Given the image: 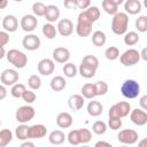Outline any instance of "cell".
<instances>
[{"mask_svg": "<svg viewBox=\"0 0 147 147\" xmlns=\"http://www.w3.org/2000/svg\"><path fill=\"white\" fill-rule=\"evenodd\" d=\"M63 6L67 9H76L77 8V0H64Z\"/></svg>", "mask_w": 147, "mask_h": 147, "instance_id": "49", "label": "cell"}, {"mask_svg": "<svg viewBox=\"0 0 147 147\" xmlns=\"http://www.w3.org/2000/svg\"><path fill=\"white\" fill-rule=\"evenodd\" d=\"M62 70H63L64 76L68 77V78H72V77H75L76 74H77V68H76V65H75L74 63H70V62L64 63Z\"/></svg>", "mask_w": 147, "mask_h": 147, "instance_id": "35", "label": "cell"}, {"mask_svg": "<svg viewBox=\"0 0 147 147\" xmlns=\"http://www.w3.org/2000/svg\"><path fill=\"white\" fill-rule=\"evenodd\" d=\"M0 18H1V17H0Z\"/></svg>", "mask_w": 147, "mask_h": 147, "instance_id": "60", "label": "cell"}, {"mask_svg": "<svg viewBox=\"0 0 147 147\" xmlns=\"http://www.w3.org/2000/svg\"><path fill=\"white\" fill-rule=\"evenodd\" d=\"M94 86H95L96 95H105L108 92V84L103 80H99V82L94 83Z\"/></svg>", "mask_w": 147, "mask_h": 147, "instance_id": "42", "label": "cell"}, {"mask_svg": "<svg viewBox=\"0 0 147 147\" xmlns=\"http://www.w3.org/2000/svg\"><path fill=\"white\" fill-rule=\"evenodd\" d=\"M25 86L21 83H15L14 85H11V90H10V94L14 96V98H22V94L23 92L25 91Z\"/></svg>", "mask_w": 147, "mask_h": 147, "instance_id": "38", "label": "cell"}, {"mask_svg": "<svg viewBox=\"0 0 147 147\" xmlns=\"http://www.w3.org/2000/svg\"><path fill=\"white\" fill-rule=\"evenodd\" d=\"M56 124L61 129H68L72 125V116L67 111L60 113L56 116Z\"/></svg>", "mask_w": 147, "mask_h": 147, "instance_id": "18", "label": "cell"}, {"mask_svg": "<svg viewBox=\"0 0 147 147\" xmlns=\"http://www.w3.org/2000/svg\"><path fill=\"white\" fill-rule=\"evenodd\" d=\"M8 5V0H0V9L6 8Z\"/></svg>", "mask_w": 147, "mask_h": 147, "instance_id": "54", "label": "cell"}, {"mask_svg": "<svg viewBox=\"0 0 147 147\" xmlns=\"http://www.w3.org/2000/svg\"><path fill=\"white\" fill-rule=\"evenodd\" d=\"M22 99H23V101H25L28 105H30V103H32V102L36 101L37 95H36V93L33 92V90H25V91L23 92V94H22Z\"/></svg>", "mask_w": 147, "mask_h": 147, "instance_id": "44", "label": "cell"}, {"mask_svg": "<svg viewBox=\"0 0 147 147\" xmlns=\"http://www.w3.org/2000/svg\"><path fill=\"white\" fill-rule=\"evenodd\" d=\"M14 1H16V2H21V1H23V0H14Z\"/></svg>", "mask_w": 147, "mask_h": 147, "instance_id": "58", "label": "cell"}, {"mask_svg": "<svg viewBox=\"0 0 147 147\" xmlns=\"http://www.w3.org/2000/svg\"><path fill=\"white\" fill-rule=\"evenodd\" d=\"M0 125H1V121H0Z\"/></svg>", "mask_w": 147, "mask_h": 147, "instance_id": "59", "label": "cell"}, {"mask_svg": "<svg viewBox=\"0 0 147 147\" xmlns=\"http://www.w3.org/2000/svg\"><path fill=\"white\" fill-rule=\"evenodd\" d=\"M140 57H142L145 61L147 60V55H146V48H144V49H142V52H141V54H140Z\"/></svg>", "mask_w": 147, "mask_h": 147, "instance_id": "56", "label": "cell"}, {"mask_svg": "<svg viewBox=\"0 0 147 147\" xmlns=\"http://www.w3.org/2000/svg\"><path fill=\"white\" fill-rule=\"evenodd\" d=\"M127 26H129V16L126 13L123 11H117L113 20H111V30L115 34L121 36L124 34L127 31Z\"/></svg>", "mask_w": 147, "mask_h": 147, "instance_id": "1", "label": "cell"}, {"mask_svg": "<svg viewBox=\"0 0 147 147\" xmlns=\"http://www.w3.org/2000/svg\"><path fill=\"white\" fill-rule=\"evenodd\" d=\"M28 85L31 90L36 91V90H39L40 86H41V79L38 75H31L28 79Z\"/></svg>", "mask_w": 147, "mask_h": 147, "instance_id": "37", "label": "cell"}, {"mask_svg": "<svg viewBox=\"0 0 147 147\" xmlns=\"http://www.w3.org/2000/svg\"><path fill=\"white\" fill-rule=\"evenodd\" d=\"M37 24H38L37 17L34 15H31V14L24 15L21 18V22H20V25H21L22 30L25 31V32H32L37 28Z\"/></svg>", "mask_w": 147, "mask_h": 147, "instance_id": "10", "label": "cell"}, {"mask_svg": "<svg viewBox=\"0 0 147 147\" xmlns=\"http://www.w3.org/2000/svg\"><path fill=\"white\" fill-rule=\"evenodd\" d=\"M92 131L95 134H99V136L100 134H103L107 131V124L105 122H102V121H96L92 125Z\"/></svg>", "mask_w": 147, "mask_h": 147, "instance_id": "40", "label": "cell"}, {"mask_svg": "<svg viewBox=\"0 0 147 147\" xmlns=\"http://www.w3.org/2000/svg\"><path fill=\"white\" fill-rule=\"evenodd\" d=\"M99 146H106V147H111V144L110 142H106V141H98L95 144V147H99Z\"/></svg>", "mask_w": 147, "mask_h": 147, "instance_id": "52", "label": "cell"}, {"mask_svg": "<svg viewBox=\"0 0 147 147\" xmlns=\"http://www.w3.org/2000/svg\"><path fill=\"white\" fill-rule=\"evenodd\" d=\"M11 140H13V133L10 130L5 129L0 131V147L7 146Z\"/></svg>", "mask_w": 147, "mask_h": 147, "instance_id": "31", "label": "cell"}, {"mask_svg": "<svg viewBox=\"0 0 147 147\" xmlns=\"http://www.w3.org/2000/svg\"><path fill=\"white\" fill-rule=\"evenodd\" d=\"M7 96V88L3 84H0V100H3Z\"/></svg>", "mask_w": 147, "mask_h": 147, "instance_id": "51", "label": "cell"}, {"mask_svg": "<svg viewBox=\"0 0 147 147\" xmlns=\"http://www.w3.org/2000/svg\"><path fill=\"white\" fill-rule=\"evenodd\" d=\"M65 139H67V137H65L64 132H62L61 130H54L48 136V140L52 145H61L64 142Z\"/></svg>", "mask_w": 147, "mask_h": 147, "instance_id": "22", "label": "cell"}, {"mask_svg": "<svg viewBox=\"0 0 147 147\" xmlns=\"http://www.w3.org/2000/svg\"><path fill=\"white\" fill-rule=\"evenodd\" d=\"M103 107L99 101H90L87 105V113L92 117H98L102 114Z\"/></svg>", "mask_w": 147, "mask_h": 147, "instance_id": "23", "label": "cell"}, {"mask_svg": "<svg viewBox=\"0 0 147 147\" xmlns=\"http://www.w3.org/2000/svg\"><path fill=\"white\" fill-rule=\"evenodd\" d=\"M78 138H79V144H87L92 139V132L88 129H79Z\"/></svg>", "mask_w": 147, "mask_h": 147, "instance_id": "33", "label": "cell"}, {"mask_svg": "<svg viewBox=\"0 0 147 147\" xmlns=\"http://www.w3.org/2000/svg\"><path fill=\"white\" fill-rule=\"evenodd\" d=\"M20 75L15 69H5L0 76V80L5 86H10L14 85L15 83L18 82Z\"/></svg>", "mask_w": 147, "mask_h": 147, "instance_id": "9", "label": "cell"}, {"mask_svg": "<svg viewBox=\"0 0 147 147\" xmlns=\"http://www.w3.org/2000/svg\"><path fill=\"white\" fill-rule=\"evenodd\" d=\"M130 119L133 124L142 126L147 123V113L144 109H133L130 111Z\"/></svg>", "mask_w": 147, "mask_h": 147, "instance_id": "12", "label": "cell"}, {"mask_svg": "<svg viewBox=\"0 0 147 147\" xmlns=\"http://www.w3.org/2000/svg\"><path fill=\"white\" fill-rule=\"evenodd\" d=\"M28 130L29 126L25 125V123H22L21 125H18L15 130V136L18 140H28Z\"/></svg>", "mask_w": 147, "mask_h": 147, "instance_id": "32", "label": "cell"}, {"mask_svg": "<svg viewBox=\"0 0 147 147\" xmlns=\"http://www.w3.org/2000/svg\"><path fill=\"white\" fill-rule=\"evenodd\" d=\"M42 34L47 39H54L56 37V34H57V30L52 23H46L42 26Z\"/></svg>", "mask_w": 147, "mask_h": 147, "instance_id": "28", "label": "cell"}, {"mask_svg": "<svg viewBox=\"0 0 147 147\" xmlns=\"http://www.w3.org/2000/svg\"><path fill=\"white\" fill-rule=\"evenodd\" d=\"M84 13H85L86 17H87L92 23L96 22V21L99 20V17H100V9H99L98 7H95V6H90L87 9L84 10Z\"/></svg>", "mask_w": 147, "mask_h": 147, "instance_id": "27", "label": "cell"}, {"mask_svg": "<svg viewBox=\"0 0 147 147\" xmlns=\"http://www.w3.org/2000/svg\"><path fill=\"white\" fill-rule=\"evenodd\" d=\"M102 8L109 15H115L118 11V6H116L115 3H113L110 0H103L102 1Z\"/></svg>", "mask_w": 147, "mask_h": 147, "instance_id": "34", "label": "cell"}, {"mask_svg": "<svg viewBox=\"0 0 147 147\" xmlns=\"http://www.w3.org/2000/svg\"><path fill=\"white\" fill-rule=\"evenodd\" d=\"M6 57H7V61L9 63H11L15 68H18V69L24 68L28 63V56L23 52L15 49V48L9 49L6 53Z\"/></svg>", "mask_w": 147, "mask_h": 147, "instance_id": "3", "label": "cell"}, {"mask_svg": "<svg viewBox=\"0 0 147 147\" xmlns=\"http://www.w3.org/2000/svg\"><path fill=\"white\" fill-rule=\"evenodd\" d=\"M56 30L61 36L69 37L74 32V24L69 18H62L61 21H59Z\"/></svg>", "mask_w": 147, "mask_h": 147, "instance_id": "15", "label": "cell"}, {"mask_svg": "<svg viewBox=\"0 0 147 147\" xmlns=\"http://www.w3.org/2000/svg\"><path fill=\"white\" fill-rule=\"evenodd\" d=\"M142 5L139 0H126L124 3V9L130 15H137L141 11Z\"/></svg>", "mask_w": 147, "mask_h": 147, "instance_id": "19", "label": "cell"}, {"mask_svg": "<svg viewBox=\"0 0 147 147\" xmlns=\"http://www.w3.org/2000/svg\"><path fill=\"white\" fill-rule=\"evenodd\" d=\"M40 38L37 36V34H33V33H29L26 34L23 40H22V45L25 49L28 51H36L40 47Z\"/></svg>", "mask_w": 147, "mask_h": 147, "instance_id": "11", "label": "cell"}, {"mask_svg": "<svg viewBox=\"0 0 147 147\" xmlns=\"http://www.w3.org/2000/svg\"><path fill=\"white\" fill-rule=\"evenodd\" d=\"M95 72H96V69L80 63V65H79V74L82 75V77H84V78H92V77L95 76Z\"/></svg>", "mask_w": 147, "mask_h": 147, "instance_id": "30", "label": "cell"}, {"mask_svg": "<svg viewBox=\"0 0 147 147\" xmlns=\"http://www.w3.org/2000/svg\"><path fill=\"white\" fill-rule=\"evenodd\" d=\"M105 55H106V59L107 60L114 61V60H116V59L119 57V49L116 46H110V47H108L106 49Z\"/></svg>", "mask_w": 147, "mask_h": 147, "instance_id": "36", "label": "cell"}, {"mask_svg": "<svg viewBox=\"0 0 147 147\" xmlns=\"http://www.w3.org/2000/svg\"><path fill=\"white\" fill-rule=\"evenodd\" d=\"M139 103H140V106H141V109L147 110V95L141 96L140 100H139Z\"/></svg>", "mask_w": 147, "mask_h": 147, "instance_id": "50", "label": "cell"}, {"mask_svg": "<svg viewBox=\"0 0 147 147\" xmlns=\"http://www.w3.org/2000/svg\"><path fill=\"white\" fill-rule=\"evenodd\" d=\"M91 6V0H77V8L85 10Z\"/></svg>", "mask_w": 147, "mask_h": 147, "instance_id": "48", "label": "cell"}, {"mask_svg": "<svg viewBox=\"0 0 147 147\" xmlns=\"http://www.w3.org/2000/svg\"><path fill=\"white\" fill-rule=\"evenodd\" d=\"M84 96L82 94H72L68 100V106L71 110L77 111L84 106Z\"/></svg>", "mask_w": 147, "mask_h": 147, "instance_id": "21", "label": "cell"}, {"mask_svg": "<svg viewBox=\"0 0 147 147\" xmlns=\"http://www.w3.org/2000/svg\"><path fill=\"white\" fill-rule=\"evenodd\" d=\"M136 29L139 32H146L147 31V16L141 15L136 20Z\"/></svg>", "mask_w": 147, "mask_h": 147, "instance_id": "41", "label": "cell"}, {"mask_svg": "<svg viewBox=\"0 0 147 147\" xmlns=\"http://www.w3.org/2000/svg\"><path fill=\"white\" fill-rule=\"evenodd\" d=\"M108 125L111 130H118L122 126V118H117V117H109L108 121Z\"/></svg>", "mask_w": 147, "mask_h": 147, "instance_id": "46", "label": "cell"}, {"mask_svg": "<svg viewBox=\"0 0 147 147\" xmlns=\"http://www.w3.org/2000/svg\"><path fill=\"white\" fill-rule=\"evenodd\" d=\"M106 40H107V38H106V34H105L103 31L96 30V31H94L92 33V42H93L94 46L101 47V46H103L106 44Z\"/></svg>", "mask_w": 147, "mask_h": 147, "instance_id": "25", "label": "cell"}, {"mask_svg": "<svg viewBox=\"0 0 147 147\" xmlns=\"http://www.w3.org/2000/svg\"><path fill=\"white\" fill-rule=\"evenodd\" d=\"M80 92H82V95L84 96V99H93L94 96H96L95 86L92 83H87V84L83 85Z\"/></svg>", "mask_w": 147, "mask_h": 147, "instance_id": "26", "label": "cell"}, {"mask_svg": "<svg viewBox=\"0 0 147 147\" xmlns=\"http://www.w3.org/2000/svg\"><path fill=\"white\" fill-rule=\"evenodd\" d=\"M138 132L132 130V129H125L119 131V133L117 134V139L119 142L124 144V145H133L138 141Z\"/></svg>", "mask_w": 147, "mask_h": 147, "instance_id": "8", "label": "cell"}, {"mask_svg": "<svg viewBox=\"0 0 147 147\" xmlns=\"http://www.w3.org/2000/svg\"><path fill=\"white\" fill-rule=\"evenodd\" d=\"M36 115V111H34V108L32 106H22L20 107L16 113H15V118L17 122L20 123H28L30 122Z\"/></svg>", "mask_w": 147, "mask_h": 147, "instance_id": "6", "label": "cell"}, {"mask_svg": "<svg viewBox=\"0 0 147 147\" xmlns=\"http://www.w3.org/2000/svg\"><path fill=\"white\" fill-rule=\"evenodd\" d=\"M121 93L126 99H136L140 93V85L134 79H126L121 86Z\"/></svg>", "mask_w": 147, "mask_h": 147, "instance_id": "2", "label": "cell"}, {"mask_svg": "<svg viewBox=\"0 0 147 147\" xmlns=\"http://www.w3.org/2000/svg\"><path fill=\"white\" fill-rule=\"evenodd\" d=\"M70 59V52L65 47H56L53 51V60L57 63H67Z\"/></svg>", "mask_w": 147, "mask_h": 147, "instance_id": "16", "label": "cell"}, {"mask_svg": "<svg viewBox=\"0 0 147 147\" xmlns=\"http://www.w3.org/2000/svg\"><path fill=\"white\" fill-rule=\"evenodd\" d=\"M131 111V105L127 101H119L115 105H113L109 108V117H117V118H123L126 117Z\"/></svg>", "mask_w": 147, "mask_h": 147, "instance_id": "5", "label": "cell"}, {"mask_svg": "<svg viewBox=\"0 0 147 147\" xmlns=\"http://www.w3.org/2000/svg\"><path fill=\"white\" fill-rule=\"evenodd\" d=\"M2 28L5 29V31L7 32H15L18 28V21L16 18V16L14 15H6L2 18Z\"/></svg>", "mask_w": 147, "mask_h": 147, "instance_id": "17", "label": "cell"}, {"mask_svg": "<svg viewBox=\"0 0 147 147\" xmlns=\"http://www.w3.org/2000/svg\"><path fill=\"white\" fill-rule=\"evenodd\" d=\"M82 63L86 64L88 67H92L94 69H98V67H99V60L94 55H86V56H84L83 60H82Z\"/></svg>", "mask_w": 147, "mask_h": 147, "instance_id": "39", "label": "cell"}, {"mask_svg": "<svg viewBox=\"0 0 147 147\" xmlns=\"http://www.w3.org/2000/svg\"><path fill=\"white\" fill-rule=\"evenodd\" d=\"M119 61L125 67L134 65L140 61V53L134 48H130L119 56Z\"/></svg>", "mask_w": 147, "mask_h": 147, "instance_id": "7", "label": "cell"}, {"mask_svg": "<svg viewBox=\"0 0 147 147\" xmlns=\"http://www.w3.org/2000/svg\"><path fill=\"white\" fill-rule=\"evenodd\" d=\"M9 42V34L7 31H0V47H3Z\"/></svg>", "mask_w": 147, "mask_h": 147, "instance_id": "47", "label": "cell"}, {"mask_svg": "<svg viewBox=\"0 0 147 147\" xmlns=\"http://www.w3.org/2000/svg\"><path fill=\"white\" fill-rule=\"evenodd\" d=\"M60 14H61V13H60V9H59L55 5H48V6H46L44 16H45V18H46L49 23H53V22H55V21L59 20Z\"/></svg>", "mask_w": 147, "mask_h": 147, "instance_id": "20", "label": "cell"}, {"mask_svg": "<svg viewBox=\"0 0 147 147\" xmlns=\"http://www.w3.org/2000/svg\"><path fill=\"white\" fill-rule=\"evenodd\" d=\"M5 56H6V51H5L3 47H0V60L3 59Z\"/></svg>", "mask_w": 147, "mask_h": 147, "instance_id": "55", "label": "cell"}, {"mask_svg": "<svg viewBox=\"0 0 147 147\" xmlns=\"http://www.w3.org/2000/svg\"><path fill=\"white\" fill-rule=\"evenodd\" d=\"M54 69H55V64H54V60L52 59H42L38 63V72L42 76H49L51 74H53Z\"/></svg>", "mask_w": 147, "mask_h": 147, "instance_id": "13", "label": "cell"}, {"mask_svg": "<svg viewBox=\"0 0 147 147\" xmlns=\"http://www.w3.org/2000/svg\"><path fill=\"white\" fill-rule=\"evenodd\" d=\"M33 146H34V144L33 142H30V141H24L21 145V147H33Z\"/></svg>", "mask_w": 147, "mask_h": 147, "instance_id": "53", "label": "cell"}, {"mask_svg": "<svg viewBox=\"0 0 147 147\" xmlns=\"http://www.w3.org/2000/svg\"><path fill=\"white\" fill-rule=\"evenodd\" d=\"M68 141L70 145H74V146H77L79 145V138H78V130H71L69 133H68V137H67Z\"/></svg>", "mask_w": 147, "mask_h": 147, "instance_id": "45", "label": "cell"}, {"mask_svg": "<svg viewBox=\"0 0 147 147\" xmlns=\"http://www.w3.org/2000/svg\"><path fill=\"white\" fill-rule=\"evenodd\" d=\"M113 3H115L116 6H119V5H122L123 2H124V0H110Z\"/></svg>", "mask_w": 147, "mask_h": 147, "instance_id": "57", "label": "cell"}, {"mask_svg": "<svg viewBox=\"0 0 147 147\" xmlns=\"http://www.w3.org/2000/svg\"><path fill=\"white\" fill-rule=\"evenodd\" d=\"M92 22L86 17L84 10L78 15L77 18V25H76V32L79 37H87L92 32Z\"/></svg>", "mask_w": 147, "mask_h": 147, "instance_id": "4", "label": "cell"}, {"mask_svg": "<svg viewBox=\"0 0 147 147\" xmlns=\"http://www.w3.org/2000/svg\"><path fill=\"white\" fill-rule=\"evenodd\" d=\"M45 9H46V6L40 1H37L32 5V11H33L34 16H44Z\"/></svg>", "mask_w": 147, "mask_h": 147, "instance_id": "43", "label": "cell"}, {"mask_svg": "<svg viewBox=\"0 0 147 147\" xmlns=\"http://www.w3.org/2000/svg\"><path fill=\"white\" fill-rule=\"evenodd\" d=\"M124 44L127 46H133L136 44H138L139 41V34L134 31H130V32H125L124 33Z\"/></svg>", "mask_w": 147, "mask_h": 147, "instance_id": "29", "label": "cell"}, {"mask_svg": "<svg viewBox=\"0 0 147 147\" xmlns=\"http://www.w3.org/2000/svg\"><path fill=\"white\" fill-rule=\"evenodd\" d=\"M47 133V129L42 124H34L29 126L28 130V139H40L44 138Z\"/></svg>", "mask_w": 147, "mask_h": 147, "instance_id": "14", "label": "cell"}, {"mask_svg": "<svg viewBox=\"0 0 147 147\" xmlns=\"http://www.w3.org/2000/svg\"><path fill=\"white\" fill-rule=\"evenodd\" d=\"M65 86H67V82L62 76H55L51 80V88L55 92L63 91L65 88Z\"/></svg>", "mask_w": 147, "mask_h": 147, "instance_id": "24", "label": "cell"}]
</instances>
